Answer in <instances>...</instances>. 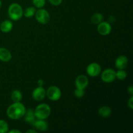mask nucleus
<instances>
[{"label":"nucleus","instance_id":"obj_27","mask_svg":"<svg viewBox=\"0 0 133 133\" xmlns=\"http://www.w3.org/2000/svg\"><path fill=\"white\" fill-rule=\"evenodd\" d=\"M44 84V82L42 79H39L37 82V84H38V87H43Z\"/></svg>","mask_w":133,"mask_h":133},{"label":"nucleus","instance_id":"obj_5","mask_svg":"<svg viewBox=\"0 0 133 133\" xmlns=\"http://www.w3.org/2000/svg\"><path fill=\"white\" fill-rule=\"evenodd\" d=\"M62 92L61 89L56 86H51L46 90V96L51 101H58L61 97Z\"/></svg>","mask_w":133,"mask_h":133},{"label":"nucleus","instance_id":"obj_11","mask_svg":"<svg viewBox=\"0 0 133 133\" xmlns=\"http://www.w3.org/2000/svg\"><path fill=\"white\" fill-rule=\"evenodd\" d=\"M128 63V58L125 55H120L116 59L115 66L118 70H124L127 68Z\"/></svg>","mask_w":133,"mask_h":133},{"label":"nucleus","instance_id":"obj_29","mask_svg":"<svg viewBox=\"0 0 133 133\" xmlns=\"http://www.w3.org/2000/svg\"><path fill=\"white\" fill-rule=\"evenodd\" d=\"M38 131L35 129H29L26 131V133H37Z\"/></svg>","mask_w":133,"mask_h":133},{"label":"nucleus","instance_id":"obj_8","mask_svg":"<svg viewBox=\"0 0 133 133\" xmlns=\"http://www.w3.org/2000/svg\"><path fill=\"white\" fill-rule=\"evenodd\" d=\"M112 26L107 22H101L97 25V31L102 36H107L111 32Z\"/></svg>","mask_w":133,"mask_h":133},{"label":"nucleus","instance_id":"obj_10","mask_svg":"<svg viewBox=\"0 0 133 133\" xmlns=\"http://www.w3.org/2000/svg\"><path fill=\"white\" fill-rule=\"evenodd\" d=\"M46 96V90L43 87H38L32 91V97L36 101H42Z\"/></svg>","mask_w":133,"mask_h":133},{"label":"nucleus","instance_id":"obj_24","mask_svg":"<svg viewBox=\"0 0 133 133\" xmlns=\"http://www.w3.org/2000/svg\"><path fill=\"white\" fill-rule=\"evenodd\" d=\"M48 1L53 6H58L62 3V0H48Z\"/></svg>","mask_w":133,"mask_h":133},{"label":"nucleus","instance_id":"obj_4","mask_svg":"<svg viewBox=\"0 0 133 133\" xmlns=\"http://www.w3.org/2000/svg\"><path fill=\"white\" fill-rule=\"evenodd\" d=\"M35 18L38 23L41 24H47L50 21V15L48 10L44 9H39L36 10L35 12Z\"/></svg>","mask_w":133,"mask_h":133},{"label":"nucleus","instance_id":"obj_14","mask_svg":"<svg viewBox=\"0 0 133 133\" xmlns=\"http://www.w3.org/2000/svg\"><path fill=\"white\" fill-rule=\"evenodd\" d=\"M24 119L27 123H30V124L32 125L35 120H36V117L35 115V112L32 109H28L26 110L25 113Z\"/></svg>","mask_w":133,"mask_h":133},{"label":"nucleus","instance_id":"obj_20","mask_svg":"<svg viewBox=\"0 0 133 133\" xmlns=\"http://www.w3.org/2000/svg\"><path fill=\"white\" fill-rule=\"evenodd\" d=\"M9 125L6 121L0 119V133H6L9 131Z\"/></svg>","mask_w":133,"mask_h":133},{"label":"nucleus","instance_id":"obj_16","mask_svg":"<svg viewBox=\"0 0 133 133\" xmlns=\"http://www.w3.org/2000/svg\"><path fill=\"white\" fill-rule=\"evenodd\" d=\"M13 28V23L10 20H5L1 23L0 29L3 32H9Z\"/></svg>","mask_w":133,"mask_h":133},{"label":"nucleus","instance_id":"obj_22","mask_svg":"<svg viewBox=\"0 0 133 133\" xmlns=\"http://www.w3.org/2000/svg\"><path fill=\"white\" fill-rule=\"evenodd\" d=\"M32 4L38 9L43 8L45 5V0H32Z\"/></svg>","mask_w":133,"mask_h":133},{"label":"nucleus","instance_id":"obj_17","mask_svg":"<svg viewBox=\"0 0 133 133\" xmlns=\"http://www.w3.org/2000/svg\"><path fill=\"white\" fill-rule=\"evenodd\" d=\"M103 19V16L101 13L97 12L94 14L91 17V22L93 24L98 25Z\"/></svg>","mask_w":133,"mask_h":133},{"label":"nucleus","instance_id":"obj_3","mask_svg":"<svg viewBox=\"0 0 133 133\" xmlns=\"http://www.w3.org/2000/svg\"><path fill=\"white\" fill-rule=\"evenodd\" d=\"M8 15L9 18L14 21L20 19L23 15V10L20 5L18 3H12L8 9Z\"/></svg>","mask_w":133,"mask_h":133},{"label":"nucleus","instance_id":"obj_6","mask_svg":"<svg viewBox=\"0 0 133 133\" xmlns=\"http://www.w3.org/2000/svg\"><path fill=\"white\" fill-rule=\"evenodd\" d=\"M101 80L106 83H111L116 79V71L113 69L107 68L103 71L101 75Z\"/></svg>","mask_w":133,"mask_h":133},{"label":"nucleus","instance_id":"obj_15","mask_svg":"<svg viewBox=\"0 0 133 133\" xmlns=\"http://www.w3.org/2000/svg\"><path fill=\"white\" fill-rule=\"evenodd\" d=\"M98 113L100 116L102 117V118H107L111 116L112 110L109 107L103 106L99 108L98 110Z\"/></svg>","mask_w":133,"mask_h":133},{"label":"nucleus","instance_id":"obj_31","mask_svg":"<svg viewBox=\"0 0 133 133\" xmlns=\"http://www.w3.org/2000/svg\"><path fill=\"white\" fill-rule=\"evenodd\" d=\"M1 5H2V2H1V0H0V8H1Z\"/></svg>","mask_w":133,"mask_h":133},{"label":"nucleus","instance_id":"obj_28","mask_svg":"<svg viewBox=\"0 0 133 133\" xmlns=\"http://www.w3.org/2000/svg\"><path fill=\"white\" fill-rule=\"evenodd\" d=\"M9 133H21L20 131H19V130H17V129H12L11 130V131H8Z\"/></svg>","mask_w":133,"mask_h":133},{"label":"nucleus","instance_id":"obj_26","mask_svg":"<svg viewBox=\"0 0 133 133\" xmlns=\"http://www.w3.org/2000/svg\"><path fill=\"white\" fill-rule=\"evenodd\" d=\"M127 91H128V92L131 95V96H132L133 95V87L132 85L129 86V87H128V88H127Z\"/></svg>","mask_w":133,"mask_h":133},{"label":"nucleus","instance_id":"obj_18","mask_svg":"<svg viewBox=\"0 0 133 133\" xmlns=\"http://www.w3.org/2000/svg\"><path fill=\"white\" fill-rule=\"evenodd\" d=\"M11 99L14 102H20L22 99V94L18 90H13L11 93Z\"/></svg>","mask_w":133,"mask_h":133},{"label":"nucleus","instance_id":"obj_23","mask_svg":"<svg viewBox=\"0 0 133 133\" xmlns=\"http://www.w3.org/2000/svg\"><path fill=\"white\" fill-rule=\"evenodd\" d=\"M74 96L76 97H77V98H82L85 95V92H84V90L79 89V88H76V89L74 90Z\"/></svg>","mask_w":133,"mask_h":133},{"label":"nucleus","instance_id":"obj_7","mask_svg":"<svg viewBox=\"0 0 133 133\" xmlns=\"http://www.w3.org/2000/svg\"><path fill=\"white\" fill-rule=\"evenodd\" d=\"M101 72V67L100 64L96 62L90 64L87 68V73L89 76L94 77L99 75Z\"/></svg>","mask_w":133,"mask_h":133},{"label":"nucleus","instance_id":"obj_13","mask_svg":"<svg viewBox=\"0 0 133 133\" xmlns=\"http://www.w3.org/2000/svg\"><path fill=\"white\" fill-rule=\"evenodd\" d=\"M12 54L10 51L5 48H0V61L7 62L11 60Z\"/></svg>","mask_w":133,"mask_h":133},{"label":"nucleus","instance_id":"obj_21","mask_svg":"<svg viewBox=\"0 0 133 133\" xmlns=\"http://www.w3.org/2000/svg\"><path fill=\"white\" fill-rule=\"evenodd\" d=\"M127 75V72L124 70H118V71H116V77L119 80H124Z\"/></svg>","mask_w":133,"mask_h":133},{"label":"nucleus","instance_id":"obj_9","mask_svg":"<svg viewBox=\"0 0 133 133\" xmlns=\"http://www.w3.org/2000/svg\"><path fill=\"white\" fill-rule=\"evenodd\" d=\"M89 83L88 78L85 75H79L75 79V84L77 88L85 90Z\"/></svg>","mask_w":133,"mask_h":133},{"label":"nucleus","instance_id":"obj_30","mask_svg":"<svg viewBox=\"0 0 133 133\" xmlns=\"http://www.w3.org/2000/svg\"><path fill=\"white\" fill-rule=\"evenodd\" d=\"M109 23H113V22H114V21H115V18H114V16H110V18H109Z\"/></svg>","mask_w":133,"mask_h":133},{"label":"nucleus","instance_id":"obj_19","mask_svg":"<svg viewBox=\"0 0 133 133\" xmlns=\"http://www.w3.org/2000/svg\"><path fill=\"white\" fill-rule=\"evenodd\" d=\"M35 12H36V9L35 6H29L26 8L23 11V15L26 18H31L35 16Z\"/></svg>","mask_w":133,"mask_h":133},{"label":"nucleus","instance_id":"obj_25","mask_svg":"<svg viewBox=\"0 0 133 133\" xmlns=\"http://www.w3.org/2000/svg\"><path fill=\"white\" fill-rule=\"evenodd\" d=\"M127 105H128L129 107L131 110H132L133 109V96H131V97L129 98V99L128 100V103H127Z\"/></svg>","mask_w":133,"mask_h":133},{"label":"nucleus","instance_id":"obj_2","mask_svg":"<svg viewBox=\"0 0 133 133\" xmlns=\"http://www.w3.org/2000/svg\"><path fill=\"white\" fill-rule=\"evenodd\" d=\"M34 112L36 119H46L50 116L51 109L48 104L42 103L35 108Z\"/></svg>","mask_w":133,"mask_h":133},{"label":"nucleus","instance_id":"obj_12","mask_svg":"<svg viewBox=\"0 0 133 133\" xmlns=\"http://www.w3.org/2000/svg\"><path fill=\"white\" fill-rule=\"evenodd\" d=\"M32 125L38 131H46L48 129V123L45 119H36V120L32 123Z\"/></svg>","mask_w":133,"mask_h":133},{"label":"nucleus","instance_id":"obj_1","mask_svg":"<svg viewBox=\"0 0 133 133\" xmlns=\"http://www.w3.org/2000/svg\"><path fill=\"white\" fill-rule=\"evenodd\" d=\"M26 112L25 105L20 102H14L8 107L6 115L10 119L17 120L23 118Z\"/></svg>","mask_w":133,"mask_h":133}]
</instances>
